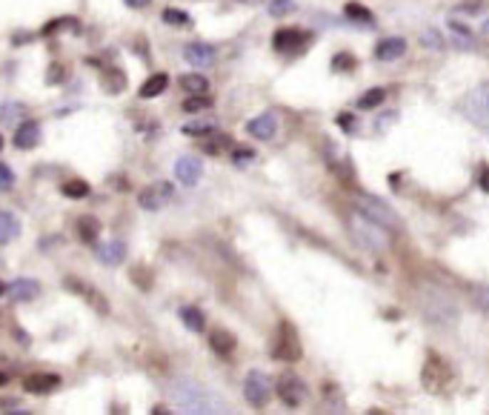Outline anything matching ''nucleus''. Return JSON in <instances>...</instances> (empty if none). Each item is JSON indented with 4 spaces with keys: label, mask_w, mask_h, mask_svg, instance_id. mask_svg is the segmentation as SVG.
Here are the masks:
<instances>
[{
    "label": "nucleus",
    "mask_w": 489,
    "mask_h": 415,
    "mask_svg": "<svg viewBox=\"0 0 489 415\" xmlns=\"http://www.w3.org/2000/svg\"><path fill=\"white\" fill-rule=\"evenodd\" d=\"M309 43H312V35L304 29H278L272 38V46L284 55H301L304 49H309Z\"/></svg>",
    "instance_id": "0eeeda50"
},
{
    "label": "nucleus",
    "mask_w": 489,
    "mask_h": 415,
    "mask_svg": "<svg viewBox=\"0 0 489 415\" xmlns=\"http://www.w3.org/2000/svg\"><path fill=\"white\" fill-rule=\"evenodd\" d=\"M338 123H341V126H344V129H349V132H352V129H355V126H358V121H355V118H352V115H341V118H338Z\"/></svg>",
    "instance_id": "a19ab883"
},
{
    "label": "nucleus",
    "mask_w": 489,
    "mask_h": 415,
    "mask_svg": "<svg viewBox=\"0 0 489 415\" xmlns=\"http://www.w3.org/2000/svg\"><path fill=\"white\" fill-rule=\"evenodd\" d=\"M478 183H480V189H483V192L489 189V180H486V163H480V166H478Z\"/></svg>",
    "instance_id": "79ce46f5"
},
{
    "label": "nucleus",
    "mask_w": 489,
    "mask_h": 415,
    "mask_svg": "<svg viewBox=\"0 0 489 415\" xmlns=\"http://www.w3.org/2000/svg\"><path fill=\"white\" fill-rule=\"evenodd\" d=\"M346 18H355V21H364V24H369L372 21V12L366 9V6H361V4H346Z\"/></svg>",
    "instance_id": "72a5a7b5"
},
{
    "label": "nucleus",
    "mask_w": 489,
    "mask_h": 415,
    "mask_svg": "<svg viewBox=\"0 0 489 415\" xmlns=\"http://www.w3.org/2000/svg\"><path fill=\"white\" fill-rule=\"evenodd\" d=\"M358 212L364 218H369L372 224H378L381 230H401V218L395 210H389V206L378 198H361L358 200Z\"/></svg>",
    "instance_id": "20e7f679"
},
{
    "label": "nucleus",
    "mask_w": 489,
    "mask_h": 415,
    "mask_svg": "<svg viewBox=\"0 0 489 415\" xmlns=\"http://www.w3.org/2000/svg\"><path fill=\"white\" fill-rule=\"evenodd\" d=\"M160 18H163V24H172V26H189V24H192L189 15L180 12V9H166Z\"/></svg>",
    "instance_id": "473e14b6"
},
{
    "label": "nucleus",
    "mask_w": 489,
    "mask_h": 415,
    "mask_svg": "<svg viewBox=\"0 0 489 415\" xmlns=\"http://www.w3.org/2000/svg\"><path fill=\"white\" fill-rule=\"evenodd\" d=\"M406 52V41L403 38H386L375 46V58L378 61H398Z\"/></svg>",
    "instance_id": "a211bd4d"
},
{
    "label": "nucleus",
    "mask_w": 489,
    "mask_h": 415,
    "mask_svg": "<svg viewBox=\"0 0 489 415\" xmlns=\"http://www.w3.org/2000/svg\"><path fill=\"white\" fill-rule=\"evenodd\" d=\"M237 4H247V6H258V4H264V0H237Z\"/></svg>",
    "instance_id": "a18cd8bd"
},
{
    "label": "nucleus",
    "mask_w": 489,
    "mask_h": 415,
    "mask_svg": "<svg viewBox=\"0 0 489 415\" xmlns=\"http://www.w3.org/2000/svg\"><path fill=\"white\" fill-rule=\"evenodd\" d=\"M449 381H452V369H449V364L441 358V355H435V352H429L426 355V364H423V369H421V384L426 386V392H443L446 386H449Z\"/></svg>",
    "instance_id": "7ed1b4c3"
},
{
    "label": "nucleus",
    "mask_w": 489,
    "mask_h": 415,
    "mask_svg": "<svg viewBox=\"0 0 489 415\" xmlns=\"http://www.w3.org/2000/svg\"><path fill=\"white\" fill-rule=\"evenodd\" d=\"M0 149H4V138H0Z\"/></svg>",
    "instance_id": "09e8293b"
},
{
    "label": "nucleus",
    "mask_w": 489,
    "mask_h": 415,
    "mask_svg": "<svg viewBox=\"0 0 489 415\" xmlns=\"http://www.w3.org/2000/svg\"><path fill=\"white\" fill-rule=\"evenodd\" d=\"M295 9V4L292 0H272L269 4V12H272V18H284V15H289Z\"/></svg>",
    "instance_id": "c9c22d12"
},
{
    "label": "nucleus",
    "mask_w": 489,
    "mask_h": 415,
    "mask_svg": "<svg viewBox=\"0 0 489 415\" xmlns=\"http://www.w3.org/2000/svg\"><path fill=\"white\" fill-rule=\"evenodd\" d=\"M243 395H247V401L252 406H258V409L267 406V401L272 398V381H269V375L261 372V369H252L247 375V381H243Z\"/></svg>",
    "instance_id": "423d86ee"
},
{
    "label": "nucleus",
    "mask_w": 489,
    "mask_h": 415,
    "mask_svg": "<svg viewBox=\"0 0 489 415\" xmlns=\"http://www.w3.org/2000/svg\"><path fill=\"white\" fill-rule=\"evenodd\" d=\"M123 4H126L129 9H146V6H149V0H123Z\"/></svg>",
    "instance_id": "37998d69"
},
{
    "label": "nucleus",
    "mask_w": 489,
    "mask_h": 415,
    "mask_svg": "<svg viewBox=\"0 0 489 415\" xmlns=\"http://www.w3.org/2000/svg\"><path fill=\"white\" fill-rule=\"evenodd\" d=\"M332 69H335V72H352V69H355V55L338 52V55L332 58Z\"/></svg>",
    "instance_id": "2f4dec72"
},
{
    "label": "nucleus",
    "mask_w": 489,
    "mask_h": 415,
    "mask_svg": "<svg viewBox=\"0 0 489 415\" xmlns=\"http://www.w3.org/2000/svg\"><path fill=\"white\" fill-rule=\"evenodd\" d=\"M61 192H63L66 198H75V200H78V198H86V195H89V183L75 178V180H66V183L61 186Z\"/></svg>",
    "instance_id": "c85d7f7f"
},
{
    "label": "nucleus",
    "mask_w": 489,
    "mask_h": 415,
    "mask_svg": "<svg viewBox=\"0 0 489 415\" xmlns=\"http://www.w3.org/2000/svg\"><path fill=\"white\" fill-rule=\"evenodd\" d=\"M75 235H78L83 244H95V241H98V235H101V224H98V218H92V215L78 218V221H75Z\"/></svg>",
    "instance_id": "6ab92c4d"
},
{
    "label": "nucleus",
    "mask_w": 489,
    "mask_h": 415,
    "mask_svg": "<svg viewBox=\"0 0 489 415\" xmlns=\"http://www.w3.org/2000/svg\"><path fill=\"white\" fill-rule=\"evenodd\" d=\"M212 95H206V92H200V95H192V98H186L183 101V112H189V115H200V112H206V109H212Z\"/></svg>",
    "instance_id": "b1692460"
},
{
    "label": "nucleus",
    "mask_w": 489,
    "mask_h": 415,
    "mask_svg": "<svg viewBox=\"0 0 489 415\" xmlns=\"http://www.w3.org/2000/svg\"><path fill=\"white\" fill-rule=\"evenodd\" d=\"M98 258H101V264H106V267H118V264H123V258H126V247H123L120 241L101 244Z\"/></svg>",
    "instance_id": "aec40b11"
},
{
    "label": "nucleus",
    "mask_w": 489,
    "mask_h": 415,
    "mask_svg": "<svg viewBox=\"0 0 489 415\" xmlns=\"http://www.w3.org/2000/svg\"><path fill=\"white\" fill-rule=\"evenodd\" d=\"M389 186L398 189V186H401V175H389Z\"/></svg>",
    "instance_id": "c03bdc74"
},
{
    "label": "nucleus",
    "mask_w": 489,
    "mask_h": 415,
    "mask_svg": "<svg viewBox=\"0 0 489 415\" xmlns=\"http://www.w3.org/2000/svg\"><path fill=\"white\" fill-rule=\"evenodd\" d=\"M166 86H169V75L158 72V75H152V78H146V81H143V86L138 89V95H140L143 101H149V98L163 95V89H166Z\"/></svg>",
    "instance_id": "412c9836"
},
{
    "label": "nucleus",
    "mask_w": 489,
    "mask_h": 415,
    "mask_svg": "<svg viewBox=\"0 0 489 415\" xmlns=\"http://www.w3.org/2000/svg\"><path fill=\"white\" fill-rule=\"evenodd\" d=\"M180 132H183V135H212L215 126H212V123H186Z\"/></svg>",
    "instance_id": "58836bf2"
},
{
    "label": "nucleus",
    "mask_w": 489,
    "mask_h": 415,
    "mask_svg": "<svg viewBox=\"0 0 489 415\" xmlns=\"http://www.w3.org/2000/svg\"><path fill=\"white\" fill-rule=\"evenodd\" d=\"M4 384H9V375H6V372H0V386H4Z\"/></svg>",
    "instance_id": "49530a36"
},
{
    "label": "nucleus",
    "mask_w": 489,
    "mask_h": 415,
    "mask_svg": "<svg viewBox=\"0 0 489 415\" xmlns=\"http://www.w3.org/2000/svg\"><path fill=\"white\" fill-rule=\"evenodd\" d=\"M463 115H466L475 126H480V129L489 126V89H486V86L472 89V92L463 98Z\"/></svg>",
    "instance_id": "39448f33"
},
{
    "label": "nucleus",
    "mask_w": 489,
    "mask_h": 415,
    "mask_svg": "<svg viewBox=\"0 0 489 415\" xmlns=\"http://www.w3.org/2000/svg\"><path fill=\"white\" fill-rule=\"evenodd\" d=\"M180 321H183L192 332H203V327H206V318H203V312H200L197 307H183V309H180Z\"/></svg>",
    "instance_id": "393cba45"
},
{
    "label": "nucleus",
    "mask_w": 489,
    "mask_h": 415,
    "mask_svg": "<svg viewBox=\"0 0 489 415\" xmlns=\"http://www.w3.org/2000/svg\"><path fill=\"white\" fill-rule=\"evenodd\" d=\"M4 292H6V284H4V281H0V295H4Z\"/></svg>",
    "instance_id": "de8ad7c7"
},
{
    "label": "nucleus",
    "mask_w": 489,
    "mask_h": 415,
    "mask_svg": "<svg viewBox=\"0 0 489 415\" xmlns=\"http://www.w3.org/2000/svg\"><path fill=\"white\" fill-rule=\"evenodd\" d=\"M63 29H78V21L75 18H61V21H52L43 26V35H58Z\"/></svg>",
    "instance_id": "7c9ffc66"
},
{
    "label": "nucleus",
    "mask_w": 489,
    "mask_h": 415,
    "mask_svg": "<svg viewBox=\"0 0 489 415\" xmlns=\"http://www.w3.org/2000/svg\"><path fill=\"white\" fill-rule=\"evenodd\" d=\"M172 198H175V186L169 180H158V183H149L140 192V206L149 210V212H155V210H163Z\"/></svg>",
    "instance_id": "6e6552de"
},
{
    "label": "nucleus",
    "mask_w": 489,
    "mask_h": 415,
    "mask_svg": "<svg viewBox=\"0 0 489 415\" xmlns=\"http://www.w3.org/2000/svg\"><path fill=\"white\" fill-rule=\"evenodd\" d=\"M12 186H15V172L6 163H0V192H9Z\"/></svg>",
    "instance_id": "e433bc0d"
},
{
    "label": "nucleus",
    "mask_w": 489,
    "mask_h": 415,
    "mask_svg": "<svg viewBox=\"0 0 489 415\" xmlns=\"http://www.w3.org/2000/svg\"><path fill=\"white\" fill-rule=\"evenodd\" d=\"M384 101H386V89H369V92H364L358 98V109L369 112V109H378Z\"/></svg>",
    "instance_id": "a878e982"
},
{
    "label": "nucleus",
    "mask_w": 489,
    "mask_h": 415,
    "mask_svg": "<svg viewBox=\"0 0 489 415\" xmlns=\"http://www.w3.org/2000/svg\"><path fill=\"white\" fill-rule=\"evenodd\" d=\"M349 232L361 241V247H369V250H375V247H386V235H384V230H381L378 224H372L369 218H364V215H361V221H358V224H352V227H349Z\"/></svg>",
    "instance_id": "9b49d317"
},
{
    "label": "nucleus",
    "mask_w": 489,
    "mask_h": 415,
    "mask_svg": "<svg viewBox=\"0 0 489 415\" xmlns=\"http://www.w3.org/2000/svg\"><path fill=\"white\" fill-rule=\"evenodd\" d=\"M301 355H304V347H301V335H298L295 324L281 321L275 341H272V358L284 361V364H295V361H301Z\"/></svg>",
    "instance_id": "f03ea898"
},
{
    "label": "nucleus",
    "mask_w": 489,
    "mask_h": 415,
    "mask_svg": "<svg viewBox=\"0 0 489 415\" xmlns=\"http://www.w3.org/2000/svg\"><path fill=\"white\" fill-rule=\"evenodd\" d=\"M209 347H212L217 355H232V349H235V338H232L226 329H215V332L209 335Z\"/></svg>",
    "instance_id": "5701e85b"
},
{
    "label": "nucleus",
    "mask_w": 489,
    "mask_h": 415,
    "mask_svg": "<svg viewBox=\"0 0 489 415\" xmlns=\"http://www.w3.org/2000/svg\"><path fill=\"white\" fill-rule=\"evenodd\" d=\"M63 78H66V66H63V63H52L49 72H46V83L55 86V83H61Z\"/></svg>",
    "instance_id": "4c0bfd02"
},
{
    "label": "nucleus",
    "mask_w": 489,
    "mask_h": 415,
    "mask_svg": "<svg viewBox=\"0 0 489 415\" xmlns=\"http://www.w3.org/2000/svg\"><path fill=\"white\" fill-rule=\"evenodd\" d=\"M183 58H186V63H192V66H212L215 63V49L209 46V43H189L186 49H183Z\"/></svg>",
    "instance_id": "2eb2a0df"
},
{
    "label": "nucleus",
    "mask_w": 489,
    "mask_h": 415,
    "mask_svg": "<svg viewBox=\"0 0 489 415\" xmlns=\"http://www.w3.org/2000/svg\"><path fill=\"white\" fill-rule=\"evenodd\" d=\"M38 290H41V284L32 281V278H18V281H12L6 287V292H9L12 301H32L38 295Z\"/></svg>",
    "instance_id": "f3484780"
},
{
    "label": "nucleus",
    "mask_w": 489,
    "mask_h": 415,
    "mask_svg": "<svg viewBox=\"0 0 489 415\" xmlns=\"http://www.w3.org/2000/svg\"><path fill=\"white\" fill-rule=\"evenodd\" d=\"M41 143V126L35 121H24L15 132V146L18 149H35Z\"/></svg>",
    "instance_id": "dca6fc26"
},
{
    "label": "nucleus",
    "mask_w": 489,
    "mask_h": 415,
    "mask_svg": "<svg viewBox=\"0 0 489 415\" xmlns=\"http://www.w3.org/2000/svg\"><path fill=\"white\" fill-rule=\"evenodd\" d=\"M21 118H26V109H24L21 103H6V106H4V121H6V123H18Z\"/></svg>",
    "instance_id": "f704fd0d"
},
{
    "label": "nucleus",
    "mask_w": 489,
    "mask_h": 415,
    "mask_svg": "<svg viewBox=\"0 0 489 415\" xmlns=\"http://www.w3.org/2000/svg\"><path fill=\"white\" fill-rule=\"evenodd\" d=\"M21 235V221L12 212H0V244H9Z\"/></svg>",
    "instance_id": "4be33fe9"
},
{
    "label": "nucleus",
    "mask_w": 489,
    "mask_h": 415,
    "mask_svg": "<svg viewBox=\"0 0 489 415\" xmlns=\"http://www.w3.org/2000/svg\"><path fill=\"white\" fill-rule=\"evenodd\" d=\"M66 287H69L75 295H81V298H83V301H86V304H89L95 312H101V315H109V301H106V298H103V295H101L95 287H89L86 281H81V278H75V275H69V278H66Z\"/></svg>",
    "instance_id": "9d476101"
},
{
    "label": "nucleus",
    "mask_w": 489,
    "mask_h": 415,
    "mask_svg": "<svg viewBox=\"0 0 489 415\" xmlns=\"http://www.w3.org/2000/svg\"><path fill=\"white\" fill-rule=\"evenodd\" d=\"M232 158H235V163H247V160H252V158H255V152H252L249 146H237Z\"/></svg>",
    "instance_id": "ea45409f"
},
{
    "label": "nucleus",
    "mask_w": 489,
    "mask_h": 415,
    "mask_svg": "<svg viewBox=\"0 0 489 415\" xmlns=\"http://www.w3.org/2000/svg\"><path fill=\"white\" fill-rule=\"evenodd\" d=\"M58 386H61V378L52 375V372H35V375H29V378L24 381V389L32 392V395H49V392H55Z\"/></svg>",
    "instance_id": "ddd939ff"
},
{
    "label": "nucleus",
    "mask_w": 489,
    "mask_h": 415,
    "mask_svg": "<svg viewBox=\"0 0 489 415\" xmlns=\"http://www.w3.org/2000/svg\"><path fill=\"white\" fill-rule=\"evenodd\" d=\"M247 132H249L252 138H258V140H269V138L278 132V121H275L272 112H264V115H258V118H252V121L247 123Z\"/></svg>",
    "instance_id": "4468645a"
},
{
    "label": "nucleus",
    "mask_w": 489,
    "mask_h": 415,
    "mask_svg": "<svg viewBox=\"0 0 489 415\" xmlns=\"http://www.w3.org/2000/svg\"><path fill=\"white\" fill-rule=\"evenodd\" d=\"M275 389H278L281 401H284L289 409H298V406L307 401V384H304L298 375H281Z\"/></svg>",
    "instance_id": "1a4fd4ad"
},
{
    "label": "nucleus",
    "mask_w": 489,
    "mask_h": 415,
    "mask_svg": "<svg viewBox=\"0 0 489 415\" xmlns=\"http://www.w3.org/2000/svg\"><path fill=\"white\" fill-rule=\"evenodd\" d=\"M180 86H183L186 92H192V95H200V92L209 89V81H206L203 75L192 72V75H180Z\"/></svg>",
    "instance_id": "bb28decb"
},
{
    "label": "nucleus",
    "mask_w": 489,
    "mask_h": 415,
    "mask_svg": "<svg viewBox=\"0 0 489 415\" xmlns=\"http://www.w3.org/2000/svg\"><path fill=\"white\" fill-rule=\"evenodd\" d=\"M103 83H106V92L109 95H118L123 86H126V75L120 69H106L103 72Z\"/></svg>",
    "instance_id": "cd10ccee"
},
{
    "label": "nucleus",
    "mask_w": 489,
    "mask_h": 415,
    "mask_svg": "<svg viewBox=\"0 0 489 415\" xmlns=\"http://www.w3.org/2000/svg\"><path fill=\"white\" fill-rule=\"evenodd\" d=\"M175 178L186 186H195L200 178H203V160L197 155H183L177 163H175Z\"/></svg>",
    "instance_id": "f8f14e48"
},
{
    "label": "nucleus",
    "mask_w": 489,
    "mask_h": 415,
    "mask_svg": "<svg viewBox=\"0 0 489 415\" xmlns=\"http://www.w3.org/2000/svg\"><path fill=\"white\" fill-rule=\"evenodd\" d=\"M215 135V132H212ZM232 146V140L226 138V135H215V138H209V140H203V152H209V155H217V152H223V149H229Z\"/></svg>",
    "instance_id": "c756f323"
},
{
    "label": "nucleus",
    "mask_w": 489,
    "mask_h": 415,
    "mask_svg": "<svg viewBox=\"0 0 489 415\" xmlns=\"http://www.w3.org/2000/svg\"><path fill=\"white\" fill-rule=\"evenodd\" d=\"M175 401L183 406V412H220V401L212 398L206 389H200L195 381H180L175 386Z\"/></svg>",
    "instance_id": "f257e3e1"
}]
</instances>
